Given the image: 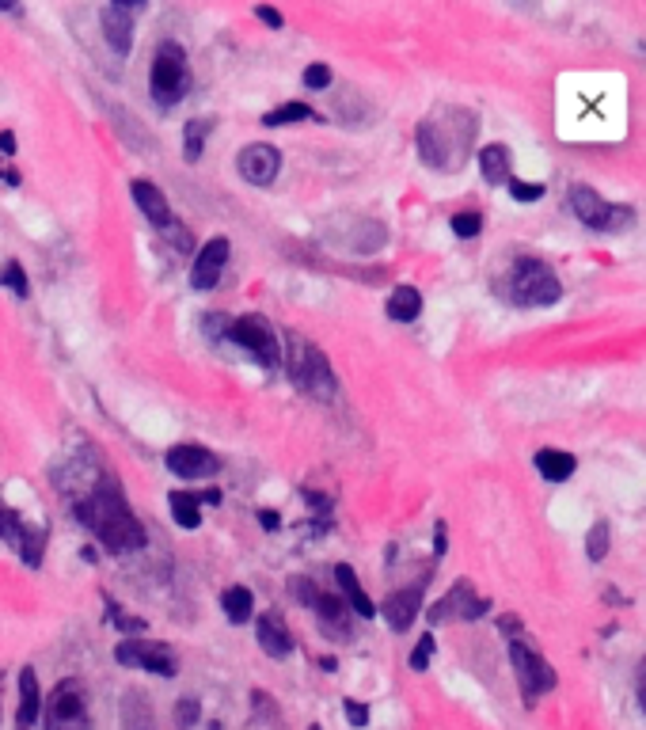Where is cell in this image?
<instances>
[{
    "mask_svg": "<svg viewBox=\"0 0 646 730\" xmlns=\"http://www.w3.org/2000/svg\"><path fill=\"white\" fill-rule=\"evenodd\" d=\"M479 137V118L464 107H437L418 122V156L434 172H460Z\"/></svg>",
    "mask_w": 646,
    "mask_h": 730,
    "instance_id": "obj_1",
    "label": "cell"
},
{
    "mask_svg": "<svg viewBox=\"0 0 646 730\" xmlns=\"http://www.w3.org/2000/svg\"><path fill=\"white\" fill-rule=\"evenodd\" d=\"M76 514L95 533V540L103 548L118 552V556L145 548V529L130 514V506L118 495V487H95L92 495L76 506Z\"/></svg>",
    "mask_w": 646,
    "mask_h": 730,
    "instance_id": "obj_2",
    "label": "cell"
},
{
    "mask_svg": "<svg viewBox=\"0 0 646 730\" xmlns=\"http://www.w3.org/2000/svg\"><path fill=\"white\" fill-rule=\"evenodd\" d=\"M502 297L513 308H551L563 301V278L540 255H517L506 270Z\"/></svg>",
    "mask_w": 646,
    "mask_h": 730,
    "instance_id": "obj_3",
    "label": "cell"
},
{
    "mask_svg": "<svg viewBox=\"0 0 646 730\" xmlns=\"http://www.w3.org/2000/svg\"><path fill=\"white\" fill-rule=\"evenodd\" d=\"M567 210L582 229L597 232V236H624V232L635 229V221H639L631 206H624V202H608L605 194H597V187H589V183H574V187H570Z\"/></svg>",
    "mask_w": 646,
    "mask_h": 730,
    "instance_id": "obj_4",
    "label": "cell"
},
{
    "mask_svg": "<svg viewBox=\"0 0 646 730\" xmlns=\"http://www.w3.org/2000/svg\"><path fill=\"white\" fill-rule=\"evenodd\" d=\"M498 628L502 632H510V662H513V673H517V685H521V696H525V704H536L544 692L555 689V670H551V662L544 658L540 651H532L529 643H525V635H521V624H517V616H502L498 620Z\"/></svg>",
    "mask_w": 646,
    "mask_h": 730,
    "instance_id": "obj_5",
    "label": "cell"
},
{
    "mask_svg": "<svg viewBox=\"0 0 646 730\" xmlns=\"http://www.w3.org/2000/svg\"><path fill=\"white\" fill-rule=\"evenodd\" d=\"M285 369H289V381L301 388L304 396L312 400H331L335 396V369L323 358L320 346L304 343L301 335H289V354H285Z\"/></svg>",
    "mask_w": 646,
    "mask_h": 730,
    "instance_id": "obj_6",
    "label": "cell"
},
{
    "mask_svg": "<svg viewBox=\"0 0 646 730\" xmlns=\"http://www.w3.org/2000/svg\"><path fill=\"white\" fill-rule=\"evenodd\" d=\"M190 88V69H187V54L179 42H164L156 54H152V69H149V92L160 107H175L179 99L187 96Z\"/></svg>",
    "mask_w": 646,
    "mask_h": 730,
    "instance_id": "obj_7",
    "label": "cell"
},
{
    "mask_svg": "<svg viewBox=\"0 0 646 730\" xmlns=\"http://www.w3.org/2000/svg\"><path fill=\"white\" fill-rule=\"evenodd\" d=\"M228 339L236 346H244L263 369H278L285 362L282 339H278V331L270 327L266 316H240V320H232L228 324Z\"/></svg>",
    "mask_w": 646,
    "mask_h": 730,
    "instance_id": "obj_8",
    "label": "cell"
},
{
    "mask_svg": "<svg viewBox=\"0 0 646 730\" xmlns=\"http://www.w3.org/2000/svg\"><path fill=\"white\" fill-rule=\"evenodd\" d=\"M293 594L301 597L308 609H316V620H320L323 635L331 639H350V605L342 597L320 594L312 582L304 586V578H293Z\"/></svg>",
    "mask_w": 646,
    "mask_h": 730,
    "instance_id": "obj_9",
    "label": "cell"
},
{
    "mask_svg": "<svg viewBox=\"0 0 646 730\" xmlns=\"http://www.w3.org/2000/svg\"><path fill=\"white\" fill-rule=\"evenodd\" d=\"M46 730H88V704L80 681H61L46 700Z\"/></svg>",
    "mask_w": 646,
    "mask_h": 730,
    "instance_id": "obj_10",
    "label": "cell"
},
{
    "mask_svg": "<svg viewBox=\"0 0 646 730\" xmlns=\"http://www.w3.org/2000/svg\"><path fill=\"white\" fill-rule=\"evenodd\" d=\"M114 662L126 670H149L160 677H175V654L168 643H149V639H126L114 647Z\"/></svg>",
    "mask_w": 646,
    "mask_h": 730,
    "instance_id": "obj_11",
    "label": "cell"
},
{
    "mask_svg": "<svg viewBox=\"0 0 646 730\" xmlns=\"http://www.w3.org/2000/svg\"><path fill=\"white\" fill-rule=\"evenodd\" d=\"M491 601L487 597H475L472 582H456L449 594L437 601L430 609V624H449V620H479L487 616Z\"/></svg>",
    "mask_w": 646,
    "mask_h": 730,
    "instance_id": "obj_12",
    "label": "cell"
},
{
    "mask_svg": "<svg viewBox=\"0 0 646 730\" xmlns=\"http://www.w3.org/2000/svg\"><path fill=\"white\" fill-rule=\"evenodd\" d=\"M164 461H168L171 476H179V480H206L221 468V461L209 453L206 445H175V449H168Z\"/></svg>",
    "mask_w": 646,
    "mask_h": 730,
    "instance_id": "obj_13",
    "label": "cell"
},
{
    "mask_svg": "<svg viewBox=\"0 0 646 730\" xmlns=\"http://www.w3.org/2000/svg\"><path fill=\"white\" fill-rule=\"evenodd\" d=\"M236 168H240V175H244L247 183L270 187L274 175H278V168H282V153H278L274 145H247V149H240V156H236Z\"/></svg>",
    "mask_w": 646,
    "mask_h": 730,
    "instance_id": "obj_14",
    "label": "cell"
},
{
    "mask_svg": "<svg viewBox=\"0 0 646 730\" xmlns=\"http://www.w3.org/2000/svg\"><path fill=\"white\" fill-rule=\"evenodd\" d=\"M141 4H107L103 12H99V20H103V39L111 46L118 58H126L133 50V16Z\"/></svg>",
    "mask_w": 646,
    "mask_h": 730,
    "instance_id": "obj_15",
    "label": "cell"
},
{
    "mask_svg": "<svg viewBox=\"0 0 646 730\" xmlns=\"http://www.w3.org/2000/svg\"><path fill=\"white\" fill-rule=\"evenodd\" d=\"M0 540H4L8 548H16L27 567H38V563H42V548H38V540H31V533L23 529V521L16 518V510H12L4 499H0Z\"/></svg>",
    "mask_w": 646,
    "mask_h": 730,
    "instance_id": "obj_16",
    "label": "cell"
},
{
    "mask_svg": "<svg viewBox=\"0 0 646 730\" xmlns=\"http://www.w3.org/2000/svg\"><path fill=\"white\" fill-rule=\"evenodd\" d=\"M228 263V240L225 236H213L206 248L198 251V259H194V270H190V286L194 289H213L217 286V278H221V270Z\"/></svg>",
    "mask_w": 646,
    "mask_h": 730,
    "instance_id": "obj_17",
    "label": "cell"
},
{
    "mask_svg": "<svg viewBox=\"0 0 646 730\" xmlns=\"http://www.w3.org/2000/svg\"><path fill=\"white\" fill-rule=\"evenodd\" d=\"M422 586H426V582L399 590V594H392L377 609V613H384V620H388V628H392V632H407V628L415 624V616L422 613Z\"/></svg>",
    "mask_w": 646,
    "mask_h": 730,
    "instance_id": "obj_18",
    "label": "cell"
},
{
    "mask_svg": "<svg viewBox=\"0 0 646 730\" xmlns=\"http://www.w3.org/2000/svg\"><path fill=\"white\" fill-rule=\"evenodd\" d=\"M532 468H536V476L544 483H567V480H574V472H578V457H574L570 449L544 445V449L532 453Z\"/></svg>",
    "mask_w": 646,
    "mask_h": 730,
    "instance_id": "obj_19",
    "label": "cell"
},
{
    "mask_svg": "<svg viewBox=\"0 0 646 730\" xmlns=\"http://www.w3.org/2000/svg\"><path fill=\"white\" fill-rule=\"evenodd\" d=\"M130 194H133V202H137V210L145 213L156 229H168L171 221H175V217H171L168 198L160 194V187H152L149 179H133Z\"/></svg>",
    "mask_w": 646,
    "mask_h": 730,
    "instance_id": "obj_20",
    "label": "cell"
},
{
    "mask_svg": "<svg viewBox=\"0 0 646 730\" xmlns=\"http://www.w3.org/2000/svg\"><path fill=\"white\" fill-rule=\"evenodd\" d=\"M38 715H42V689H38L35 666H23V673H19V711H16L19 730L35 727Z\"/></svg>",
    "mask_w": 646,
    "mask_h": 730,
    "instance_id": "obj_21",
    "label": "cell"
},
{
    "mask_svg": "<svg viewBox=\"0 0 646 730\" xmlns=\"http://www.w3.org/2000/svg\"><path fill=\"white\" fill-rule=\"evenodd\" d=\"M479 175H483V183H491V187H506L513 179V156L506 145H483L479 149Z\"/></svg>",
    "mask_w": 646,
    "mask_h": 730,
    "instance_id": "obj_22",
    "label": "cell"
},
{
    "mask_svg": "<svg viewBox=\"0 0 646 730\" xmlns=\"http://www.w3.org/2000/svg\"><path fill=\"white\" fill-rule=\"evenodd\" d=\"M255 635H259V647H263L270 658H285V654L293 651V635H289V628H285V620L278 613L259 616Z\"/></svg>",
    "mask_w": 646,
    "mask_h": 730,
    "instance_id": "obj_23",
    "label": "cell"
},
{
    "mask_svg": "<svg viewBox=\"0 0 646 730\" xmlns=\"http://www.w3.org/2000/svg\"><path fill=\"white\" fill-rule=\"evenodd\" d=\"M335 578H339V590H342V597H346V605H350V613H358V616H365V620H373L377 616V605L369 601V594L361 590V582H358V575H354V567L350 563H339L335 567Z\"/></svg>",
    "mask_w": 646,
    "mask_h": 730,
    "instance_id": "obj_24",
    "label": "cell"
},
{
    "mask_svg": "<svg viewBox=\"0 0 646 730\" xmlns=\"http://www.w3.org/2000/svg\"><path fill=\"white\" fill-rule=\"evenodd\" d=\"M388 316L396 324H415L418 316H422V293L415 286H396L392 297H388Z\"/></svg>",
    "mask_w": 646,
    "mask_h": 730,
    "instance_id": "obj_25",
    "label": "cell"
},
{
    "mask_svg": "<svg viewBox=\"0 0 646 730\" xmlns=\"http://www.w3.org/2000/svg\"><path fill=\"white\" fill-rule=\"evenodd\" d=\"M221 609H225V616L232 624H247L251 613H255V597H251L247 586H228L225 594H221Z\"/></svg>",
    "mask_w": 646,
    "mask_h": 730,
    "instance_id": "obj_26",
    "label": "cell"
},
{
    "mask_svg": "<svg viewBox=\"0 0 646 730\" xmlns=\"http://www.w3.org/2000/svg\"><path fill=\"white\" fill-rule=\"evenodd\" d=\"M209 134H213V122L209 118H190L187 126H183V156H187V164L202 160V149H206Z\"/></svg>",
    "mask_w": 646,
    "mask_h": 730,
    "instance_id": "obj_27",
    "label": "cell"
},
{
    "mask_svg": "<svg viewBox=\"0 0 646 730\" xmlns=\"http://www.w3.org/2000/svg\"><path fill=\"white\" fill-rule=\"evenodd\" d=\"M198 495H187V491H171V499H168V506H171V518L179 521L183 529H198L202 525V510H198Z\"/></svg>",
    "mask_w": 646,
    "mask_h": 730,
    "instance_id": "obj_28",
    "label": "cell"
},
{
    "mask_svg": "<svg viewBox=\"0 0 646 730\" xmlns=\"http://www.w3.org/2000/svg\"><path fill=\"white\" fill-rule=\"evenodd\" d=\"M608 548H612V525H608L605 518H597L586 533V556L593 559V563H601V559L608 556Z\"/></svg>",
    "mask_w": 646,
    "mask_h": 730,
    "instance_id": "obj_29",
    "label": "cell"
},
{
    "mask_svg": "<svg viewBox=\"0 0 646 730\" xmlns=\"http://www.w3.org/2000/svg\"><path fill=\"white\" fill-rule=\"evenodd\" d=\"M312 118H316V111L308 103H282L278 111L263 118V126H297V122H312Z\"/></svg>",
    "mask_w": 646,
    "mask_h": 730,
    "instance_id": "obj_30",
    "label": "cell"
},
{
    "mask_svg": "<svg viewBox=\"0 0 646 730\" xmlns=\"http://www.w3.org/2000/svg\"><path fill=\"white\" fill-rule=\"evenodd\" d=\"M506 191H510L513 202L532 206V202H540V198L548 194V187H544V183H529V179H510V183H506Z\"/></svg>",
    "mask_w": 646,
    "mask_h": 730,
    "instance_id": "obj_31",
    "label": "cell"
},
{
    "mask_svg": "<svg viewBox=\"0 0 646 730\" xmlns=\"http://www.w3.org/2000/svg\"><path fill=\"white\" fill-rule=\"evenodd\" d=\"M453 232L460 236V240H475L479 232H483V213L479 210H460V213H453Z\"/></svg>",
    "mask_w": 646,
    "mask_h": 730,
    "instance_id": "obj_32",
    "label": "cell"
},
{
    "mask_svg": "<svg viewBox=\"0 0 646 730\" xmlns=\"http://www.w3.org/2000/svg\"><path fill=\"white\" fill-rule=\"evenodd\" d=\"M0 286H8L16 297H27V274H23V267H19L16 259H8L0 267Z\"/></svg>",
    "mask_w": 646,
    "mask_h": 730,
    "instance_id": "obj_33",
    "label": "cell"
},
{
    "mask_svg": "<svg viewBox=\"0 0 646 730\" xmlns=\"http://www.w3.org/2000/svg\"><path fill=\"white\" fill-rule=\"evenodd\" d=\"M434 651H437L434 635L426 632V635H422V639H418V643H415V651H411V670H415V673L430 670V658H434Z\"/></svg>",
    "mask_w": 646,
    "mask_h": 730,
    "instance_id": "obj_34",
    "label": "cell"
},
{
    "mask_svg": "<svg viewBox=\"0 0 646 730\" xmlns=\"http://www.w3.org/2000/svg\"><path fill=\"white\" fill-rule=\"evenodd\" d=\"M331 69L327 65H308L304 69V88H312V92H323V88H331Z\"/></svg>",
    "mask_w": 646,
    "mask_h": 730,
    "instance_id": "obj_35",
    "label": "cell"
},
{
    "mask_svg": "<svg viewBox=\"0 0 646 730\" xmlns=\"http://www.w3.org/2000/svg\"><path fill=\"white\" fill-rule=\"evenodd\" d=\"M198 715H202L198 700H194V696H183V700H179V708H175V723H179V727H194V723H198Z\"/></svg>",
    "mask_w": 646,
    "mask_h": 730,
    "instance_id": "obj_36",
    "label": "cell"
},
{
    "mask_svg": "<svg viewBox=\"0 0 646 730\" xmlns=\"http://www.w3.org/2000/svg\"><path fill=\"white\" fill-rule=\"evenodd\" d=\"M171 236V244H175V251H183V255H187V251H194V236H190V229H183V225H179V221H171L168 229H164Z\"/></svg>",
    "mask_w": 646,
    "mask_h": 730,
    "instance_id": "obj_37",
    "label": "cell"
},
{
    "mask_svg": "<svg viewBox=\"0 0 646 730\" xmlns=\"http://www.w3.org/2000/svg\"><path fill=\"white\" fill-rule=\"evenodd\" d=\"M342 711L350 719V727H369V708L358 704V700H342Z\"/></svg>",
    "mask_w": 646,
    "mask_h": 730,
    "instance_id": "obj_38",
    "label": "cell"
},
{
    "mask_svg": "<svg viewBox=\"0 0 646 730\" xmlns=\"http://www.w3.org/2000/svg\"><path fill=\"white\" fill-rule=\"evenodd\" d=\"M255 16H259L266 27H274V31H282V27H285V16L278 12V8H266V4H259V8H255Z\"/></svg>",
    "mask_w": 646,
    "mask_h": 730,
    "instance_id": "obj_39",
    "label": "cell"
},
{
    "mask_svg": "<svg viewBox=\"0 0 646 730\" xmlns=\"http://www.w3.org/2000/svg\"><path fill=\"white\" fill-rule=\"evenodd\" d=\"M635 696H639V711H643L646 719V654L643 662H639V673H635Z\"/></svg>",
    "mask_w": 646,
    "mask_h": 730,
    "instance_id": "obj_40",
    "label": "cell"
},
{
    "mask_svg": "<svg viewBox=\"0 0 646 730\" xmlns=\"http://www.w3.org/2000/svg\"><path fill=\"white\" fill-rule=\"evenodd\" d=\"M449 552V537H445V521H437L434 525V556L441 559Z\"/></svg>",
    "mask_w": 646,
    "mask_h": 730,
    "instance_id": "obj_41",
    "label": "cell"
},
{
    "mask_svg": "<svg viewBox=\"0 0 646 730\" xmlns=\"http://www.w3.org/2000/svg\"><path fill=\"white\" fill-rule=\"evenodd\" d=\"M259 525H263V529H278V525H282V518H278L274 510H259Z\"/></svg>",
    "mask_w": 646,
    "mask_h": 730,
    "instance_id": "obj_42",
    "label": "cell"
},
{
    "mask_svg": "<svg viewBox=\"0 0 646 730\" xmlns=\"http://www.w3.org/2000/svg\"><path fill=\"white\" fill-rule=\"evenodd\" d=\"M0 153H4V156H16V134H8V130L0 134Z\"/></svg>",
    "mask_w": 646,
    "mask_h": 730,
    "instance_id": "obj_43",
    "label": "cell"
},
{
    "mask_svg": "<svg viewBox=\"0 0 646 730\" xmlns=\"http://www.w3.org/2000/svg\"><path fill=\"white\" fill-rule=\"evenodd\" d=\"M0 179H4L8 187H19V172L16 168H4V160H0Z\"/></svg>",
    "mask_w": 646,
    "mask_h": 730,
    "instance_id": "obj_44",
    "label": "cell"
},
{
    "mask_svg": "<svg viewBox=\"0 0 646 730\" xmlns=\"http://www.w3.org/2000/svg\"><path fill=\"white\" fill-rule=\"evenodd\" d=\"M639 50H643V58H646V39H643V42H639Z\"/></svg>",
    "mask_w": 646,
    "mask_h": 730,
    "instance_id": "obj_45",
    "label": "cell"
},
{
    "mask_svg": "<svg viewBox=\"0 0 646 730\" xmlns=\"http://www.w3.org/2000/svg\"><path fill=\"white\" fill-rule=\"evenodd\" d=\"M308 730H320V727H308Z\"/></svg>",
    "mask_w": 646,
    "mask_h": 730,
    "instance_id": "obj_46",
    "label": "cell"
}]
</instances>
